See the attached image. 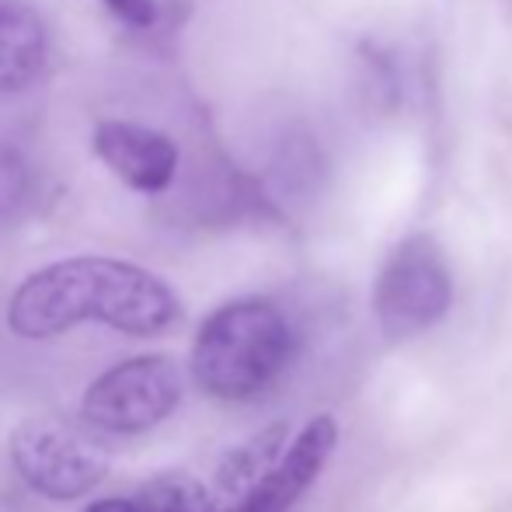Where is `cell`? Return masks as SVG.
Listing matches in <instances>:
<instances>
[{
  "label": "cell",
  "instance_id": "1",
  "mask_svg": "<svg viewBox=\"0 0 512 512\" xmlns=\"http://www.w3.org/2000/svg\"><path fill=\"white\" fill-rule=\"evenodd\" d=\"M84 321L150 338L178 321V297L143 265L84 255L32 272L7 304L11 331L32 342L63 335Z\"/></svg>",
  "mask_w": 512,
  "mask_h": 512
},
{
  "label": "cell",
  "instance_id": "2",
  "mask_svg": "<svg viewBox=\"0 0 512 512\" xmlns=\"http://www.w3.org/2000/svg\"><path fill=\"white\" fill-rule=\"evenodd\" d=\"M293 324L265 297L230 300L203 321L192 345V377L220 401H248L276 384L293 359Z\"/></svg>",
  "mask_w": 512,
  "mask_h": 512
},
{
  "label": "cell",
  "instance_id": "3",
  "mask_svg": "<svg viewBox=\"0 0 512 512\" xmlns=\"http://www.w3.org/2000/svg\"><path fill=\"white\" fill-rule=\"evenodd\" d=\"M453 307V276L432 237H405L387 255L373 286V314L391 342H408L436 328Z\"/></svg>",
  "mask_w": 512,
  "mask_h": 512
},
{
  "label": "cell",
  "instance_id": "4",
  "mask_svg": "<svg viewBox=\"0 0 512 512\" xmlns=\"http://www.w3.org/2000/svg\"><path fill=\"white\" fill-rule=\"evenodd\" d=\"M182 401V370L168 356H136L88 387L81 411L95 429L136 436L161 425Z\"/></svg>",
  "mask_w": 512,
  "mask_h": 512
},
{
  "label": "cell",
  "instance_id": "5",
  "mask_svg": "<svg viewBox=\"0 0 512 512\" xmlns=\"http://www.w3.org/2000/svg\"><path fill=\"white\" fill-rule=\"evenodd\" d=\"M11 464L28 488L56 502H74L105 481V457L56 422H25L11 432Z\"/></svg>",
  "mask_w": 512,
  "mask_h": 512
},
{
  "label": "cell",
  "instance_id": "6",
  "mask_svg": "<svg viewBox=\"0 0 512 512\" xmlns=\"http://www.w3.org/2000/svg\"><path fill=\"white\" fill-rule=\"evenodd\" d=\"M335 446H338L335 418L328 415L310 418L304 429H300V436L290 443V450L279 453L276 464L262 474V481L244 499L227 506V512H290L304 499L307 488L321 478Z\"/></svg>",
  "mask_w": 512,
  "mask_h": 512
},
{
  "label": "cell",
  "instance_id": "7",
  "mask_svg": "<svg viewBox=\"0 0 512 512\" xmlns=\"http://www.w3.org/2000/svg\"><path fill=\"white\" fill-rule=\"evenodd\" d=\"M91 143H95L98 161L133 192L161 196L175 182L178 147L161 129L126 119H105L95 126V140Z\"/></svg>",
  "mask_w": 512,
  "mask_h": 512
},
{
  "label": "cell",
  "instance_id": "8",
  "mask_svg": "<svg viewBox=\"0 0 512 512\" xmlns=\"http://www.w3.org/2000/svg\"><path fill=\"white\" fill-rule=\"evenodd\" d=\"M46 21L28 0H0V95L25 91L46 67Z\"/></svg>",
  "mask_w": 512,
  "mask_h": 512
},
{
  "label": "cell",
  "instance_id": "9",
  "mask_svg": "<svg viewBox=\"0 0 512 512\" xmlns=\"http://www.w3.org/2000/svg\"><path fill=\"white\" fill-rule=\"evenodd\" d=\"M286 425H272V429L258 432L255 439H248L244 446H237L227 460L216 471V495H220L227 506H234L237 499L251 492V488L262 481V474L276 464L279 450H283Z\"/></svg>",
  "mask_w": 512,
  "mask_h": 512
},
{
  "label": "cell",
  "instance_id": "10",
  "mask_svg": "<svg viewBox=\"0 0 512 512\" xmlns=\"http://www.w3.org/2000/svg\"><path fill=\"white\" fill-rule=\"evenodd\" d=\"M140 512H227V502L216 492H209L203 481L189 474H168L140 488L136 495Z\"/></svg>",
  "mask_w": 512,
  "mask_h": 512
},
{
  "label": "cell",
  "instance_id": "11",
  "mask_svg": "<svg viewBox=\"0 0 512 512\" xmlns=\"http://www.w3.org/2000/svg\"><path fill=\"white\" fill-rule=\"evenodd\" d=\"M28 196V175L18 161H0V213L14 209Z\"/></svg>",
  "mask_w": 512,
  "mask_h": 512
},
{
  "label": "cell",
  "instance_id": "12",
  "mask_svg": "<svg viewBox=\"0 0 512 512\" xmlns=\"http://www.w3.org/2000/svg\"><path fill=\"white\" fill-rule=\"evenodd\" d=\"M102 4L119 21H126L129 28H147V25H154V18H157L154 0H102Z\"/></svg>",
  "mask_w": 512,
  "mask_h": 512
},
{
  "label": "cell",
  "instance_id": "13",
  "mask_svg": "<svg viewBox=\"0 0 512 512\" xmlns=\"http://www.w3.org/2000/svg\"><path fill=\"white\" fill-rule=\"evenodd\" d=\"M84 512H140V509H136V499H98Z\"/></svg>",
  "mask_w": 512,
  "mask_h": 512
}]
</instances>
